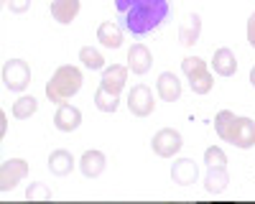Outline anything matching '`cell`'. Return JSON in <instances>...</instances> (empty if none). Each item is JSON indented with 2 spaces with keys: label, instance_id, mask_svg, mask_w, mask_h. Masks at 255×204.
<instances>
[{
  "label": "cell",
  "instance_id": "cell-1",
  "mask_svg": "<svg viewBox=\"0 0 255 204\" xmlns=\"http://www.w3.org/2000/svg\"><path fill=\"white\" fill-rule=\"evenodd\" d=\"M120 26L133 33L145 36L156 31L171 13V0H115Z\"/></svg>",
  "mask_w": 255,
  "mask_h": 204
},
{
  "label": "cell",
  "instance_id": "cell-2",
  "mask_svg": "<svg viewBox=\"0 0 255 204\" xmlns=\"http://www.w3.org/2000/svg\"><path fill=\"white\" fill-rule=\"evenodd\" d=\"M82 82H84V77H82V69L79 67L64 64L46 82V97L51 102H56V105H64L69 97H74L82 90Z\"/></svg>",
  "mask_w": 255,
  "mask_h": 204
},
{
  "label": "cell",
  "instance_id": "cell-3",
  "mask_svg": "<svg viewBox=\"0 0 255 204\" xmlns=\"http://www.w3.org/2000/svg\"><path fill=\"white\" fill-rule=\"evenodd\" d=\"M181 72L189 79V87L194 95H209L212 87H215V77H212L207 61L199 56H186L181 61Z\"/></svg>",
  "mask_w": 255,
  "mask_h": 204
},
{
  "label": "cell",
  "instance_id": "cell-4",
  "mask_svg": "<svg viewBox=\"0 0 255 204\" xmlns=\"http://www.w3.org/2000/svg\"><path fill=\"white\" fill-rule=\"evenodd\" d=\"M3 85L10 92H23L31 85V67L23 59H8L3 64Z\"/></svg>",
  "mask_w": 255,
  "mask_h": 204
},
{
  "label": "cell",
  "instance_id": "cell-5",
  "mask_svg": "<svg viewBox=\"0 0 255 204\" xmlns=\"http://www.w3.org/2000/svg\"><path fill=\"white\" fill-rule=\"evenodd\" d=\"M181 146H184V138H181V133L174 130V128H161V130L153 135V140H151L153 153L161 156V158H174V156L181 151Z\"/></svg>",
  "mask_w": 255,
  "mask_h": 204
},
{
  "label": "cell",
  "instance_id": "cell-6",
  "mask_svg": "<svg viewBox=\"0 0 255 204\" xmlns=\"http://www.w3.org/2000/svg\"><path fill=\"white\" fill-rule=\"evenodd\" d=\"M28 176V161L23 158H8L0 163V192L15 189L20 181Z\"/></svg>",
  "mask_w": 255,
  "mask_h": 204
},
{
  "label": "cell",
  "instance_id": "cell-7",
  "mask_svg": "<svg viewBox=\"0 0 255 204\" xmlns=\"http://www.w3.org/2000/svg\"><path fill=\"white\" fill-rule=\"evenodd\" d=\"M156 102H153V92L148 85H135L130 92H128V110L135 117H148L153 112Z\"/></svg>",
  "mask_w": 255,
  "mask_h": 204
},
{
  "label": "cell",
  "instance_id": "cell-8",
  "mask_svg": "<svg viewBox=\"0 0 255 204\" xmlns=\"http://www.w3.org/2000/svg\"><path fill=\"white\" fill-rule=\"evenodd\" d=\"M151 64H153V54L145 44H133L130 49H128V69H130L133 74H138V77L148 74Z\"/></svg>",
  "mask_w": 255,
  "mask_h": 204
},
{
  "label": "cell",
  "instance_id": "cell-9",
  "mask_svg": "<svg viewBox=\"0 0 255 204\" xmlns=\"http://www.w3.org/2000/svg\"><path fill=\"white\" fill-rule=\"evenodd\" d=\"M54 125H56V130H61V133L77 130V128L82 125V110L74 107V105H69V102H64V105H59V110H56V115H54Z\"/></svg>",
  "mask_w": 255,
  "mask_h": 204
},
{
  "label": "cell",
  "instance_id": "cell-10",
  "mask_svg": "<svg viewBox=\"0 0 255 204\" xmlns=\"http://www.w3.org/2000/svg\"><path fill=\"white\" fill-rule=\"evenodd\" d=\"M199 176V166L191 158H179L174 161V166H171V179L176 187H191V184L197 181Z\"/></svg>",
  "mask_w": 255,
  "mask_h": 204
},
{
  "label": "cell",
  "instance_id": "cell-11",
  "mask_svg": "<svg viewBox=\"0 0 255 204\" xmlns=\"http://www.w3.org/2000/svg\"><path fill=\"white\" fill-rule=\"evenodd\" d=\"M125 82H128V67H123V64H113V67H105V69H102L100 87H105L108 92L120 95L123 87H125Z\"/></svg>",
  "mask_w": 255,
  "mask_h": 204
},
{
  "label": "cell",
  "instance_id": "cell-12",
  "mask_svg": "<svg viewBox=\"0 0 255 204\" xmlns=\"http://www.w3.org/2000/svg\"><path fill=\"white\" fill-rule=\"evenodd\" d=\"M105 169H108V158L102 151H84L79 158V171L87 179H97Z\"/></svg>",
  "mask_w": 255,
  "mask_h": 204
},
{
  "label": "cell",
  "instance_id": "cell-13",
  "mask_svg": "<svg viewBox=\"0 0 255 204\" xmlns=\"http://www.w3.org/2000/svg\"><path fill=\"white\" fill-rule=\"evenodd\" d=\"M156 90H158V97L163 102H176L181 97V82L174 72H161L158 82H156Z\"/></svg>",
  "mask_w": 255,
  "mask_h": 204
},
{
  "label": "cell",
  "instance_id": "cell-14",
  "mask_svg": "<svg viewBox=\"0 0 255 204\" xmlns=\"http://www.w3.org/2000/svg\"><path fill=\"white\" fill-rule=\"evenodd\" d=\"M230 187V174H227V166H207V174H204V192L207 194H222L227 192Z\"/></svg>",
  "mask_w": 255,
  "mask_h": 204
},
{
  "label": "cell",
  "instance_id": "cell-15",
  "mask_svg": "<svg viewBox=\"0 0 255 204\" xmlns=\"http://www.w3.org/2000/svg\"><path fill=\"white\" fill-rule=\"evenodd\" d=\"M199 33H202V15L199 13H189L181 26H179V41L181 46H194L199 41Z\"/></svg>",
  "mask_w": 255,
  "mask_h": 204
},
{
  "label": "cell",
  "instance_id": "cell-16",
  "mask_svg": "<svg viewBox=\"0 0 255 204\" xmlns=\"http://www.w3.org/2000/svg\"><path fill=\"white\" fill-rule=\"evenodd\" d=\"M82 10V3L79 0H54L51 3V18L61 26H69L72 20L79 15Z\"/></svg>",
  "mask_w": 255,
  "mask_h": 204
},
{
  "label": "cell",
  "instance_id": "cell-17",
  "mask_svg": "<svg viewBox=\"0 0 255 204\" xmlns=\"http://www.w3.org/2000/svg\"><path fill=\"white\" fill-rule=\"evenodd\" d=\"M232 146L243 148V151L255 146V122L250 117H238L235 133H232Z\"/></svg>",
  "mask_w": 255,
  "mask_h": 204
},
{
  "label": "cell",
  "instance_id": "cell-18",
  "mask_svg": "<svg viewBox=\"0 0 255 204\" xmlns=\"http://www.w3.org/2000/svg\"><path fill=\"white\" fill-rule=\"evenodd\" d=\"M212 69H215V74L220 77H232L238 72V59L235 54H232V49L222 46L215 51V56H212Z\"/></svg>",
  "mask_w": 255,
  "mask_h": 204
},
{
  "label": "cell",
  "instance_id": "cell-19",
  "mask_svg": "<svg viewBox=\"0 0 255 204\" xmlns=\"http://www.w3.org/2000/svg\"><path fill=\"white\" fill-rule=\"evenodd\" d=\"M74 156L67 151V148H56V151H51L49 153V171L54 174V176H67V174H72V169H74Z\"/></svg>",
  "mask_w": 255,
  "mask_h": 204
},
{
  "label": "cell",
  "instance_id": "cell-20",
  "mask_svg": "<svg viewBox=\"0 0 255 204\" xmlns=\"http://www.w3.org/2000/svg\"><path fill=\"white\" fill-rule=\"evenodd\" d=\"M97 41L105 49H120L123 46V26L113 23V20H105L97 28Z\"/></svg>",
  "mask_w": 255,
  "mask_h": 204
},
{
  "label": "cell",
  "instance_id": "cell-21",
  "mask_svg": "<svg viewBox=\"0 0 255 204\" xmlns=\"http://www.w3.org/2000/svg\"><path fill=\"white\" fill-rule=\"evenodd\" d=\"M235 125H238V115L232 110H220L215 115V130L222 140L232 143V133H235Z\"/></svg>",
  "mask_w": 255,
  "mask_h": 204
},
{
  "label": "cell",
  "instance_id": "cell-22",
  "mask_svg": "<svg viewBox=\"0 0 255 204\" xmlns=\"http://www.w3.org/2000/svg\"><path fill=\"white\" fill-rule=\"evenodd\" d=\"M95 105H97V110H102V112H115L118 105H120V95L108 92L105 87H97V92H95Z\"/></svg>",
  "mask_w": 255,
  "mask_h": 204
},
{
  "label": "cell",
  "instance_id": "cell-23",
  "mask_svg": "<svg viewBox=\"0 0 255 204\" xmlns=\"http://www.w3.org/2000/svg\"><path fill=\"white\" fill-rule=\"evenodd\" d=\"M36 110H38L36 97H18V100L13 102V117H15V120H28Z\"/></svg>",
  "mask_w": 255,
  "mask_h": 204
},
{
  "label": "cell",
  "instance_id": "cell-24",
  "mask_svg": "<svg viewBox=\"0 0 255 204\" xmlns=\"http://www.w3.org/2000/svg\"><path fill=\"white\" fill-rule=\"evenodd\" d=\"M79 61H82L87 69H92V72L105 69V56H102L97 49H92V46H82V49H79Z\"/></svg>",
  "mask_w": 255,
  "mask_h": 204
},
{
  "label": "cell",
  "instance_id": "cell-25",
  "mask_svg": "<svg viewBox=\"0 0 255 204\" xmlns=\"http://www.w3.org/2000/svg\"><path fill=\"white\" fill-rule=\"evenodd\" d=\"M204 163L207 166H227V156H225V151L220 148V146H209L207 151H204Z\"/></svg>",
  "mask_w": 255,
  "mask_h": 204
},
{
  "label": "cell",
  "instance_id": "cell-26",
  "mask_svg": "<svg viewBox=\"0 0 255 204\" xmlns=\"http://www.w3.org/2000/svg\"><path fill=\"white\" fill-rule=\"evenodd\" d=\"M51 189L46 187V184H41V181H33L28 184V189H26V199L28 202H36V199H51Z\"/></svg>",
  "mask_w": 255,
  "mask_h": 204
},
{
  "label": "cell",
  "instance_id": "cell-27",
  "mask_svg": "<svg viewBox=\"0 0 255 204\" xmlns=\"http://www.w3.org/2000/svg\"><path fill=\"white\" fill-rule=\"evenodd\" d=\"M5 5L10 8V13H26L31 8V0H5Z\"/></svg>",
  "mask_w": 255,
  "mask_h": 204
},
{
  "label": "cell",
  "instance_id": "cell-28",
  "mask_svg": "<svg viewBox=\"0 0 255 204\" xmlns=\"http://www.w3.org/2000/svg\"><path fill=\"white\" fill-rule=\"evenodd\" d=\"M248 44L255 49V13L248 18Z\"/></svg>",
  "mask_w": 255,
  "mask_h": 204
},
{
  "label": "cell",
  "instance_id": "cell-29",
  "mask_svg": "<svg viewBox=\"0 0 255 204\" xmlns=\"http://www.w3.org/2000/svg\"><path fill=\"white\" fill-rule=\"evenodd\" d=\"M250 85H253V87H255V67H253V69H250Z\"/></svg>",
  "mask_w": 255,
  "mask_h": 204
}]
</instances>
